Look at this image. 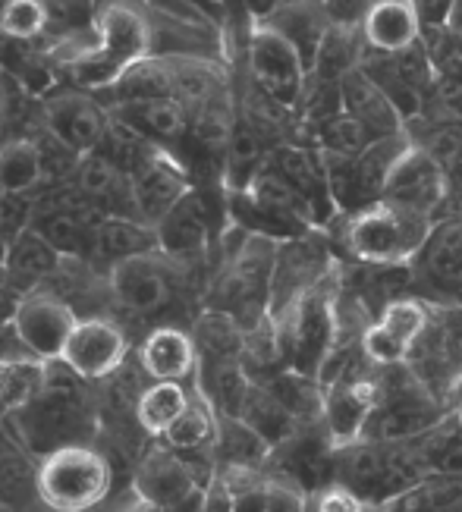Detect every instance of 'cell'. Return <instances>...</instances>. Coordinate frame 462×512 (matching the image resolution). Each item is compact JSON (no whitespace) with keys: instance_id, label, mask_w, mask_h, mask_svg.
<instances>
[{"instance_id":"1","label":"cell","mask_w":462,"mask_h":512,"mask_svg":"<svg viewBox=\"0 0 462 512\" xmlns=\"http://www.w3.org/2000/svg\"><path fill=\"white\" fill-rule=\"evenodd\" d=\"M95 384L79 377L63 362H48L41 393L22 409L10 412V431L35 459L51 456L63 447L95 443L101 431V403Z\"/></svg>"},{"instance_id":"2","label":"cell","mask_w":462,"mask_h":512,"mask_svg":"<svg viewBox=\"0 0 462 512\" xmlns=\"http://www.w3.org/2000/svg\"><path fill=\"white\" fill-rule=\"evenodd\" d=\"M95 41L79 44L63 60V70H70L76 85L101 88L114 85L132 66L151 57V19L139 0H110L98 7Z\"/></svg>"},{"instance_id":"3","label":"cell","mask_w":462,"mask_h":512,"mask_svg":"<svg viewBox=\"0 0 462 512\" xmlns=\"http://www.w3.org/2000/svg\"><path fill=\"white\" fill-rule=\"evenodd\" d=\"M431 475L415 440H356L334 450V481L349 487L365 506H387Z\"/></svg>"},{"instance_id":"4","label":"cell","mask_w":462,"mask_h":512,"mask_svg":"<svg viewBox=\"0 0 462 512\" xmlns=\"http://www.w3.org/2000/svg\"><path fill=\"white\" fill-rule=\"evenodd\" d=\"M114 487V462L95 443L38 459V497L48 512H92Z\"/></svg>"},{"instance_id":"5","label":"cell","mask_w":462,"mask_h":512,"mask_svg":"<svg viewBox=\"0 0 462 512\" xmlns=\"http://www.w3.org/2000/svg\"><path fill=\"white\" fill-rule=\"evenodd\" d=\"M434 224L431 217L390 202H374L352 214L346 224V249L374 267H400L425 249Z\"/></svg>"},{"instance_id":"6","label":"cell","mask_w":462,"mask_h":512,"mask_svg":"<svg viewBox=\"0 0 462 512\" xmlns=\"http://www.w3.org/2000/svg\"><path fill=\"white\" fill-rule=\"evenodd\" d=\"M280 330V346L286 368H296L305 374L321 371L327 355L340 343V308L337 293L330 289V274L299 296L280 315H271Z\"/></svg>"},{"instance_id":"7","label":"cell","mask_w":462,"mask_h":512,"mask_svg":"<svg viewBox=\"0 0 462 512\" xmlns=\"http://www.w3.org/2000/svg\"><path fill=\"white\" fill-rule=\"evenodd\" d=\"M208 481L180 453L158 440L132 469V494L151 512H195L205 500Z\"/></svg>"},{"instance_id":"8","label":"cell","mask_w":462,"mask_h":512,"mask_svg":"<svg viewBox=\"0 0 462 512\" xmlns=\"http://www.w3.org/2000/svg\"><path fill=\"white\" fill-rule=\"evenodd\" d=\"M129 186L136 198V214L148 227H158L161 220L176 208V202L192 189L189 173L170 154V148L139 142L129 161Z\"/></svg>"},{"instance_id":"9","label":"cell","mask_w":462,"mask_h":512,"mask_svg":"<svg viewBox=\"0 0 462 512\" xmlns=\"http://www.w3.org/2000/svg\"><path fill=\"white\" fill-rule=\"evenodd\" d=\"M249 73L258 92L277 107L302 104L308 70L299 51L271 26H258L249 35Z\"/></svg>"},{"instance_id":"10","label":"cell","mask_w":462,"mask_h":512,"mask_svg":"<svg viewBox=\"0 0 462 512\" xmlns=\"http://www.w3.org/2000/svg\"><path fill=\"white\" fill-rule=\"evenodd\" d=\"M170 264L173 261L164 258L161 252L114 264L107 271L110 296H114V302L123 311H132V315H139V318L158 315V311L170 308V302L176 296Z\"/></svg>"},{"instance_id":"11","label":"cell","mask_w":462,"mask_h":512,"mask_svg":"<svg viewBox=\"0 0 462 512\" xmlns=\"http://www.w3.org/2000/svg\"><path fill=\"white\" fill-rule=\"evenodd\" d=\"M41 117H44V129L70 151H76L79 158L98 151L110 132V114L101 104V98L95 92L92 95L79 92V88L44 98Z\"/></svg>"},{"instance_id":"12","label":"cell","mask_w":462,"mask_h":512,"mask_svg":"<svg viewBox=\"0 0 462 512\" xmlns=\"http://www.w3.org/2000/svg\"><path fill=\"white\" fill-rule=\"evenodd\" d=\"M129 355H132L129 337L117 321L88 315V318H79L70 343H66L60 355V362L66 368H73L79 377H85V381L98 384L114 371H120L129 362Z\"/></svg>"},{"instance_id":"13","label":"cell","mask_w":462,"mask_h":512,"mask_svg":"<svg viewBox=\"0 0 462 512\" xmlns=\"http://www.w3.org/2000/svg\"><path fill=\"white\" fill-rule=\"evenodd\" d=\"M76 324H79V311L60 296L44 293V289L22 296L19 311L13 318L16 333L38 362H60Z\"/></svg>"},{"instance_id":"14","label":"cell","mask_w":462,"mask_h":512,"mask_svg":"<svg viewBox=\"0 0 462 512\" xmlns=\"http://www.w3.org/2000/svg\"><path fill=\"white\" fill-rule=\"evenodd\" d=\"M381 198L390 205L431 217L447 198V173L434 161V154L428 148L409 145L403 151V158L393 164Z\"/></svg>"},{"instance_id":"15","label":"cell","mask_w":462,"mask_h":512,"mask_svg":"<svg viewBox=\"0 0 462 512\" xmlns=\"http://www.w3.org/2000/svg\"><path fill=\"white\" fill-rule=\"evenodd\" d=\"M327 274H330L327 255L308 236L280 242L274 283H271V315H280L283 308H290L299 296H305L308 289L318 286Z\"/></svg>"},{"instance_id":"16","label":"cell","mask_w":462,"mask_h":512,"mask_svg":"<svg viewBox=\"0 0 462 512\" xmlns=\"http://www.w3.org/2000/svg\"><path fill=\"white\" fill-rule=\"evenodd\" d=\"M374 406H378V381H374V377L324 387L321 425H324L330 443H334V447H346V443L362 440Z\"/></svg>"},{"instance_id":"17","label":"cell","mask_w":462,"mask_h":512,"mask_svg":"<svg viewBox=\"0 0 462 512\" xmlns=\"http://www.w3.org/2000/svg\"><path fill=\"white\" fill-rule=\"evenodd\" d=\"M136 359L148 381H195L198 371V346L192 333L173 324H161L145 333L136 349Z\"/></svg>"},{"instance_id":"18","label":"cell","mask_w":462,"mask_h":512,"mask_svg":"<svg viewBox=\"0 0 462 512\" xmlns=\"http://www.w3.org/2000/svg\"><path fill=\"white\" fill-rule=\"evenodd\" d=\"M154 230H158L161 255L170 261H192L205 255L211 242V214L205 198L189 189Z\"/></svg>"},{"instance_id":"19","label":"cell","mask_w":462,"mask_h":512,"mask_svg":"<svg viewBox=\"0 0 462 512\" xmlns=\"http://www.w3.org/2000/svg\"><path fill=\"white\" fill-rule=\"evenodd\" d=\"M114 120L120 126H126L129 132H136L139 139L151 142V145H176L186 139L189 132V107L176 98H158V101H145V104H126L110 110Z\"/></svg>"},{"instance_id":"20","label":"cell","mask_w":462,"mask_h":512,"mask_svg":"<svg viewBox=\"0 0 462 512\" xmlns=\"http://www.w3.org/2000/svg\"><path fill=\"white\" fill-rule=\"evenodd\" d=\"M63 261L66 258L32 227L19 239L10 242L4 274H7V283L16 289V293L29 296V293H38V289L60 271Z\"/></svg>"},{"instance_id":"21","label":"cell","mask_w":462,"mask_h":512,"mask_svg":"<svg viewBox=\"0 0 462 512\" xmlns=\"http://www.w3.org/2000/svg\"><path fill=\"white\" fill-rule=\"evenodd\" d=\"M422 26L425 22L412 0H378L362 26V38L371 51L396 54L422 41Z\"/></svg>"},{"instance_id":"22","label":"cell","mask_w":462,"mask_h":512,"mask_svg":"<svg viewBox=\"0 0 462 512\" xmlns=\"http://www.w3.org/2000/svg\"><path fill=\"white\" fill-rule=\"evenodd\" d=\"M158 249V230L148 227L145 220L136 217H101L95 227V249L88 264H104L107 271L120 261L154 255Z\"/></svg>"},{"instance_id":"23","label":"cell","mask_w":462,"mask_h":512,"mask_svg":"<svg viewBox=\"0 0 462 512\" xmlns=\"http://www.w3.org/2000/svg\"><path fill=\"white\" fill-rule=\"evenodd\" d=\"M418 267L440 293L462 299V220H447L431 230L425 249L418 252Z\"/></svg>"},{"instance_id":"24","label":"cell","mask_w":462,"mask_h":512,"mask_svg":"<svg viewBox=\"0 0 462 512\" xmlns=\"http://www.w3.org/2000/svg\"><path fill=\"white\" fill-rule=\"evenodd\" d=\"M340 95H343V110H349L352 117H359L374 132V139L400 136V129H403L400 114H396L390 98L374 85V79L362 66L340 79Z\"/></svg>"},{"instance_id":"25","label":"cell","mask_w":462,"mask_h":512,"mask_svg":"<svg viewBox=\"0 0 462 512\" xmlns=\"http://www.w3.org/2000/svg\"><path fill=\"white\" fill-rule=\"evenodd\" d=\"M264 26H271L274 32H280L286 41L293 44L308 73L315 70L321 41H324V35L330 29V19L324 16L321 4H302V0H286V4L271 19H264Z\"/></svg>"},{"instance_id":"26","label":"cell","mask_w":462,"mask_h":512,"mask_svg":"<svg viewBox=\"0 0 462 512\" xmlns=\"http://www.w3.org/2000/svg\"><path fill=\"white\" fill-rule=\"evenodd\" d=\"M274 456V447L242 418L217 415V437H214V459L220 469H261Z\"/></svg>"},{"instance_id":"27","label":"cell","mask_w":462,"mask_h":512,"mask_svg":"<svg viewBox=\"0 0 462 512\" xmlns=\"http://www.w3.org/2000/svg\"><path fill=\"white\" fill-rule=\"evenodd\" d=\"M268 164L283 176L286 183H290L305 202L308 208L315 211V220H321V208H327L334 198H330V189H327V170L321 161H315L312 154L299 145H280L271 151Z\"/></svg>"},{"instance_id":"28","label":"cell","mask_w":462,"mask_h":512,"mask_svg":"<svg viewBox=\"0 0 462 512\" xmlns=\"http://www.w3.org/2000/svg\"><path fill=\"white\" fill-rule=\"evenodd\" d=\"M38 503V459L22 447L0 450V509L4 512H29V506Z\"/></svg>"},{"instance_id":"29","label":"cell","mask_w":462,"mask_h":512,"mask_svg":"<svg viewBox=\"0 0 462 512\" xmlns=\"http://www.w3.org/2000/svg\"><path fill=\"white\" fill-rule=\"evenodd\" d=\"M236 418H242L249 428H255L264 440L271 443V447H280L283 440H290L299 431V421L290 415V409H286L280 399L268 390V384H261V381H252Z\"/></svg>"},{"instance_id":"30","label":"cell","mask_w":462,"mask_h":512,"mask_svg":"<svg viewBox=\"0 0 462 512\" xmlns=\"http://www.w3.org/2000/svg\"><path fill=\"white\" fill-rule=\"evenodd\" d=\"M192 403V390L180 381H151L136 406V421L145 434L161 440L176 418H180Z\"/></svg>"},{"instance_id":"31","label":"cell","mask_w":462,"mask_h":512,"mask_svg":"<svg viewBox=\"0 0 462 512\" xmlns=\"http://www.w3.org/2000/svg\"><path fill=\"white\" fill-rule=\"evenodd\" d=\"M261 384H268V390L280 399V403L290 409V415L299 425L308 421H321L324 412V387L315 374H305L296 368H280L277 374L264 377Z\"/></svg>"},{"instance_id":"32","label":"cell","mask_w":462,"mask_h":512,"mask_svg":"<svg viewBox=\"0 0 462 512\" xmlns=\"http://www.w3.org/2000/svg\"><path fill=\"white\" fill-rule=\"evenodd\" d=\"M192 340L198 346V359H242L246 330L227 311L205 308L192 324Z\"/></svg>"},{"instance_id":"33","label":"cell","mask_w":462,"mask_h":512,"mask_svg":"<svg viewBox=\"0 0 462 512\" xmlns=\"http://www.w3.org/2000/svg\"><path fill=\"white\" fill-rule=\"evenodd\" d=\"M0 183L4 192L32 195L44 183V158L35 139H10L0 145Z\"/></svg>"},{"instance_id":"34","label":"cell","mask_w":462,"mask_h":512,"mask_svg":"<svg viewBox=\"0 0 462 512\" xmlns=\"http://www.w3.org/2000/svg\"><path fill=\"white\" fill-rule=\"evenodd\" d=\"M387 512H462V478L428 475L384 506Z\"/></svg>"},{"instance_id":"35","label":"cell","mask_w":462,"mask_h":512,"mask_svg":"<svg viewBox=\"0 0 462 512\" xmlns=\"http://www.w3.org/2000/svg\"><path fill=\"white\" fill-rule=\"evenodd\" d=\"M362 57H365V38H362V32L330 26L327 35H324V41H321V51H318L312 76L340 82L352 70H359Z\"/></svg>"},{"instance_id":"36","label":"cell","mask_w":462,"mask_h":512,"mask_svg":"<svg viewBox=\"0 0 462 512\" xmlns=\"http://www.w3.org/2000/svg\"><path fill=\"white\" fill-rule=\"evenodd\" d=\"M318 136L324 151L343 154V158H356V154H362L374 142V132L359 117H352L349 110H340V114L321 120Z\"/></svg>"},{"instance_id":"37","label":"cell","mask_w":462,"mask_h":512,"mask_svg":"<svg viewBox=\"0 0 462 512\" xmlns=\"http://www.w3.org/2000/svg\"><path fill=\"white\" fill-rule=\"evenodd\" d=\"M44 7H48V35H57L63 41H82L95 32V0H44Z\"/></svg>"},{"instance_id":"38","label":"cell","mask_w":462,"mask_h":512,"mask_svg":"<svg viewBox=\"0 0 462 512\" xmlns=\"http://www.w3.org/2000/svg\"><path fill=\"white\" fill-rule=\"evenodd\" d=\"M378 324L390 333V337H396L403 346H409V355H412V346L422 340V333L431 324V315H428V308L418 299L400 296V299H390L384 305Z\"/></svg>"},{"instance_id":"39","label":"cell","mask_w":462,"mask_h":512,"mask_svg":"<svg viewBox=\"0 0 462 512\" xmlns=\"http://www.w3.org/2000/svg\"><path fill=\"white\" fill-rule=\"evenodd\" d=\"M0 35L10 41H35L48 35L44 0H4L0 4Z\"/></svg>"},{"instance_id":"40","label":"cell","mask_w":462,"mask_h":512,"mask_svg":"<svg viewBox=\"0 0 462 512\" xmlns=\"http://www.w3.org/2000/svg\"><path fill=\"white\" fill-rule=\"evenodd\" d=\"M362 352H365L368 365H374V368H393V365L409 362V346L390 337L378 321L362 330Z\"/></svg>"},{"instance_id":"41","label":"cell","mask_w":462,"mask_h":512,"mask_svg":"<svg viewBox=\"0 0 462 512\" xmlns=\"http://www.w3.org/2000/svg\"><path fill=\"white\" fill-rule=\"evenodd\" d=\"M35 214H38V205H35L32 195L4 192L0 195V239L13 242L26 230H32Z\"/></svg>"},{"instance_id":"42","label":"cell","mask_w":462,"mask_h":512,"mask_svg":"<svg viewBox=\"0 0 462 512\" xmlns=\"http://www.w3.org/2000/svg\"><path fill=\"white\" fill-rule=\"evenodd\" d=\"M374 4H378V0H324L321 10L330 19V26L362 32V26H365V19H368Z\"/></svg>"},{"instance_id":"43","label":"cell","mask_w":462,"mask_h":512,"mask_svg":"<svg viewBox=\"0 0 462 512\" xmlns=\"http://www.w3.org/2000/svg\"><path fill=\"white\" fill-rule=\"evenodd\" d=\"M368 506L343 484H327L308 497V512H365Z\"/></svg>"},{"instance_id":"44","label":"cell","mask_w":462,"mask_h":512,"mask_svg":"<svg viewBox=\"0 0 462 512\" xmlns=\"http://www.w3.org/2000/svg\"><path fill=\"white\" fill-rule=\"evenodd\" d=\"M268 512H308V494L283 475L268 478Z\"/></svg>"},{"instance_id":"45","label":"cell","mask_w":462,"mask_h":512,"mask_svg":"<svg viewBox=\"0 0 462 512\" xmlns=\"http://www.w3.org/2000/svg\"><path fill=\"white\" fill-rule=\"evenodd\" d=\"M431 95H434L437 107L444 110L447 120H453V123L462 120V76L437 73V79L431 85Z\"/></svg>"},{"instance_id":"46","label":"cell","mask_w":462,"mask_h":512,"mask_svg":"<svg viewBox=\"0 0 462 512\" xmlns=\"http://www.w3.org/2000/svg\"><path fill=\"white\" fill-rule=\"evenodd\" d=\"M412 4L418 7V16H422V22H434V26H444L447 16H450V7L453 0H412Z\"/></svg>"},{"instance_id":"47","label":"cell","mask_w":462,"mask_h":512,"mask_svg":"<svg viewBox=\"0 0 462 512\" xmlns=\"http://www.w3.org/2000/svg\"><path fill=\"white\" fill-rule=\"evenodd\" d=\"M440 403H444L447 415H459L462 412V368L444 384V390H440Z\"/></svg>"},{"instance_id":"48","label":"cell","mask_w":462,"mask_h":512,"mask_svg":"<svg viewBox=\"0 0 462 512\" xmlns=\"http://www.w3.org/2000/svg\"><path fill=\"white\" fill-rule=\"evenodd\" d=\"M19 302H22V293H16V289L7 280H0V327L13 324L16 311H19Z\"/></svg>"},{"instance_id":"49","label":"cell","mask_w":462,"mask_h":512,"mask_svg":"<svg viewBox=\"0 0 462 512\" xmlns=\"http://www.w3.org/2000/svg\"><path fill=\"white\" fill-rule=\"evenodd\" d=\"M283 4H286V0H242V7H246L252 13V19H258V22L271 19Z\"/></svg>"},{"instance_id":"50","label":"cell","mask_w":462,"mask_h":512,"mask_svg":"<svg viewBox=\"0 0 462 512\" xmlns=\"http://www.w3.org/2000/svg\"><path fill=\"white\" fill-rule=\"evenodd\" d=\"M444 26L453 32V35H459L462 38V0H453V7H450V16H447V22Z\"/></svg>"},{"instance_id":"51","label":"cell","mask_w":462,"mask_h":512,"mask_svg":"<svg viewBox=\"0 0 462 512\" xmlns=\"http://www.w3.org/2000/svg\"><path fill=\"white\" fill-rule=\"evenodd\" d=\"M7 252H10V242L0 239V267H4V261H7Z\"/></svg>"},{"instance_id":"52","label":"cell","mask_w":462,"mask_h":512,"mask_svg":"<svg viewBox=\"0 0 462 512\" xmlns=\"http://www.w3.org/2000/svg\"><path fill=\"white\" fill-rule=\"evenodd\" d=\"M302 4H324V0H302Z\"/></svg>"},{"instance_id":"53","label":"cell","mask_w":462,"mask_h":512,"mask_svg":"<svg viewBox=\"0 0 462 512\" xmlns=\"http://www.w3.org/2000/svg\"><path fill=\"white\" fill-rule=\"evenodd\" d=\"M0 280H7V274H4V267H0Z\"/></svg>"},{"instance_id":"54","label":"cell","mask_w":462,"mask_h":512,"mask_svg":"<svg viewBox=\"0 0 462 512\" xmlns=\"http://www.w3.org/2000/svg\"><path fill=\"white\" fill-rule=\"evenodd\" d=\"M95 4H98V7H101V4H110V0H95Z\"/></svg>"},{"instance_id":"55","label":"cell","mask_w":462,"mask_h":512,"mask_svg":"<svg viewBox=\"0 0 462 512\" xmlns=\"http://www.w3.org/2000/svg\"><path fill=\"white\" fill-rule=\"evenodd\" d=\"M456 421H459V428H462V412H459V415H456Z\"/></svg>"},{"instance_id":"56","label":"cell","mask_w":462,"mask_h":512,"mask_svg":"<svg viewBox=\"0 0 462 512\" xmlns=\"http://www.w3.org/2000/svg\"><path fill=\"white\" fill-rule=\"evenodd\" d=\"M0 418H7V412H4V406H0Z\"/></svg>"},{"instance_id":"57","label":"cell","mask_w":462,"mask_h":512,"mask_svg":"<svg viewBox=\"0 0 462 512\" xmlns=\"http://www.w3.org/2000/svg\"><path fill=\"white\" fill-rule=\"evenodd\" d=\"M139 512H151V509H145V506H142V503H139Z\"/></svg>"},{"instance_id":"58","label":"cell","mask_w":462,"mask_h":512,"mask_svg":"<svg viewBox=\"0 0 462 512\" xmlns=\"http://www.w3.org/2000/svg\"><path fill=\"white\" fill-rule=\"evenodd\" d=\"M0 195H4V183H0Z\"/></svg>"},{"instance_id":"59","label":"cell","mask_w":462,"mask_h":512,"mask_svg":"<svg viewBox=\"0 0 462 512\" xmlns=\"http://www.w3.org/2000/svg\"><path fill=\"white\" fill-rule=\"evenodd\" d=\"M0 41H4V35H0Z\"/></svg>"},{"instance_id":"60","label":"cell","mask_w":462,"mask_h":512,"mask_svg":"<svg viewBox=\"0 0 462 512\" xmlns=\"http://www.w3.org/2000/svg\"><path fill=\"white\" fill-rule=\"evenodd\" d=\"M0 4H4V0H0Z\"/></svg>"}]
</instances>
